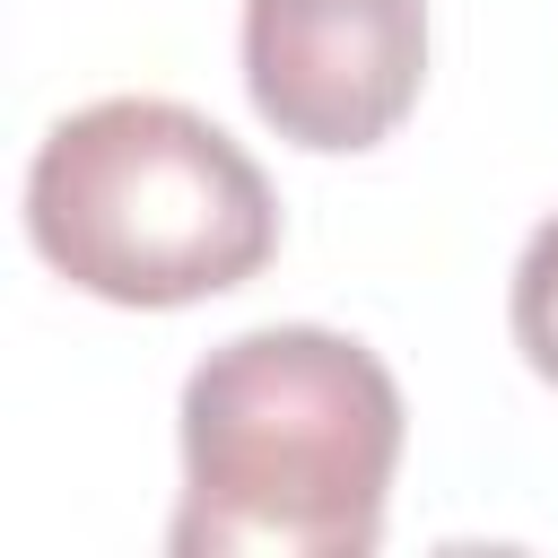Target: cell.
<instances>
[{
    "label": "cell",
    "mask_w": 558,
    "mask_h": 558,
    "mask_svg": "<svg viewBox=\"0 0 558 558\" xmlns=\"http://www.w3.org/2000/svg\"><path fill=\"white\" fill-rule=\"evenodd\" d=\"M401 462V384L323 323L209 349L183 384L174 558H366Z\"/></svg>",
    "instance_id": "1"
},
{
    "label": "cell",
    "mask_w": 558,
    "mask_h": 558,
    "mask_svg": "<svg viewBox=\"0 0 558 558\" xmlns=\"http://www.w3.org/2000/svg\"><path fill=\"white\" fill-rule=\"evenodd\" d=\"M26 235L70 288L105 305H201L279 253V201L209 113L105 96L44 131Z\"/></svg>",
    "instance_id": "2"
},
{
    "label": "cell",
    "mask_w": 558,
    "mask_h": 558,
    "mask_svg": "<svg viewBox=\"0 0 558 558\" xmlns=\"http://www.w3.org/2000/svg\"><path fill=\"white\" fill-rule=\"evenodd\" d=\"M418 0H244V96L296 148H375L418 105Z\"/></svg>",
    "instance_id": "3"
},
{
    "label": "cell",
    "mask_w": 558,
    "mask_h": 558,
    "mask_svg": "<svg viewBox=\"0 0 558 558\" xmlns=\"http://www.w3.org/2000/svg\"><path fill=\"white\" fill-rule=\"evenodd\" d=\"M514 349L541 384H558V218H541L514 262Z\"/></svg>",
    "instance_id": "4"
}]
</instances>
